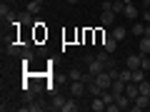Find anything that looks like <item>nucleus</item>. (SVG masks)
Returning <instances> with one entry per match:
<instances>
[{
    "instance_id": "obj_9",
    "label": "nucleus",
    "mask_w": 150,
    "mask_h": 112,
    "mask_svg": "<svg viewBox=\"0 0 150 112\" xmlns=\"http://www.w3.org/2000/svg\"><path fill=\"white\" fill-rule=\"evenodd\" d=\"M115 102H118V107H120V110H130V105H133V100H130V97L125 95V92L115 97Z\"/></svg>"
},
{
    "instance_id": "obj_5",
    "label": "nucleus",
    "mask_w": 150,
    "mask_h": 112,
    "mask_svg": "<svg viewBox=\"0 0 150 112\" xmlns=\"http://www.w3.org/2000/svg\"><path fill=\"white\" fill-rule=\"evenodd\" d=\"M83 92H85V82L83 80H73L70 82V95L73 97H83Z\"/></svg>"
},
{
    "instance_id": "obj_12",
    "label": "nucleus",
    "mask_w": 150,
    "mask_h": 112,
    "mask_svg": "<svg viewBox=\"0 0 150 112\" xmlns=\"http://www.w3.org/2000/svg\"><path fill=\"white\" fill-rule=\"evenodd\" d=\"M40 5H43V3H38V0H30V3L25 5V10L30 13V15H38V13H40Z\"/></svg>"
},
{
    "instance_id": "obj_1",
    "label": "nucleus",
    "mask_w": 150,
    "mask_h": 112,
    "mask_svg": "<svg viewBox=\"0 0 150 112\" xmlns=\"http://www.w3.org/2000/svg\"><path fill=\"white\" fill-rule=\"evenodd\" d=\"M85 65H88V72H93V75H98V72L105 70V62L98 60V57H85Z\"/></svg>"
},
{
    "instance_id": "obj_16",
    "label": "nucleus",
    "mask_w": 150,
    "mask_h": 112,
    "mask_svg": "<svg viewBox=\"0 0 150 112\" xmlns=\"http://www.w3.org/2000/svg\"><path fill=\"white\" fill-rule=\"evenodd\" d=\"M143 80H145V70L143 67L133 70V82H143Z\"/></svg>"
},
{
    "instance_id": "obj_32",
    "label": "nucleus",
    "mask_w": 150,
    "mask_h": 112,
    "mask_svg": "<svg viewBox=\"0 0 150 112\" xmlns=\"http://www.w3.org/2000/svg\"><path fill=\"white\" fill-rule=\"evenodd\" d=\"M38 3H43V0H38Z\"/></svg>"
},
{
    "instance_id": "obj_11",
    "label": "nucleus",
    "mask_w": 150,
    "mask_h": 112,
    "mask_svg": "<svg viewBox=\"0 0 150 112\" xmlns=\"http://www.w3.org/2000/svg\"><path fill=\"white\" fill-rule=\"evenodd\" d=\"M90 110L103 112V110H105V100H103V97H93V102H90Z\"/></svg>"
},
{
    "instance_id": "obj_27",
    "label": "nucleus",
    "mask_w": 150,
    "mask_h": 112,
    "mask_svg": "<svg viewBox=\"0 0 150 112\" xmlns=\"http://www.w3.org/2000/svg\"><path fill=\"white\" fill-rule=\"evenodd\" d=\"M105 110H108V112H118V110H120V107H118V102H110V105H108V107H105Z\"/></svg>"
},
{
    "instance_id": "obj_33",
    "label": "nucleus",
    "mask_w": 150,
    "mask_h": 112,
    "mask_svg": "<svg viewBox=\"0 0 150 112\" xmlns=\"http://www.w3.org/2000/svg\"><path fill=\"white\" fill-rule=\"evenodd\" d=\"M58 3H63V0H58Z\"/></svg>"
},
{
    "instance_id": "obj_22",
    "label": "nucleus",
    "mask_w": 150,
    "mask_h": 112,
    "mask_svg": "<svg viewBox=\"0 0 150 112\" xmlns=\"http://www.w3.org/2000/svg\"><path fill=\"white\" fill-rule=\"evenodd\" d=\"M133 32L143 37V35H145V22H135V25H133Z\"/></svg>"
},
{
    "instance_id": "obj_28",
    "label": "nucleus",
    "mask_w": 150,
    "mask_h": 112,
    "mask_svg": "<svg viewBox=\"0 0 150 112\" xmlns=\"http://www.w3.org/2000/svg\"><path fill=\"white\" fill-rule=\"evenodd\" d=\"M143 20H145V22H150V10H148V8H145V13H143Z\"/></svg>"
},
{
    "instance_id": "obj_25",
    "label": "nucleus",
    "mask_w": 150,
    "mask_h": 112,
    "mask_svg": "<svg viewBox=\"0 0 150 112\" xmlns=\"http://www.w3.org/2000/svg\"><path fill=\"white\" fill-rule=\"evenodd\" d=\"M20 20L25 22V25H33V15H30V13H28V10L23 13V18H20Z\"/></svg>"
},
{
    "instance_id": "obj_4",
    "label": "nucleus",
    "mask_w": 150,
    "mask_h": 112,
    "mask_svg": "<svg viewBox=\"0 0 150 112\" xmlns=\"http://www.w3.org/2000/svg\"><path fill=\"white\" fill-rule=\"evenodd\" d=\"M148 105H150V95H138V97L133 100V105H130V110L138 112V110H145Z\"/></svg>"
},
{
    "instance_id": "obj_13",
    "label": "nucleus",
    "mask_w": 150,
    "mask_h": 112,
    "mask_svg": "<svg viewBox=\"0 0 150 112\" xmlns=\"http://www.w3.org/2000/svg\"><path fill=\"white\" fill-rule=\"evenodd\" d=\"M138 48H140V55H150V37H145V35H143V40H140Z\"/></svg>"
},
{
    "instance_id": "obj_23",
    "label": "nucleus",
    "mask_w": 150,
    "mask_h": 112,
    "mask_svg": "<svg viewBox=\"0 0 150 112\" xmlns=\"http://www.w3.org/2000/svg\"><path fill=\"white\" fill-rule=\"evenodd\" d=\"M68 77H70V82H73V80H83V70H78V67H75V70H70V75H68Z\"/></svg>"
},
{
    "instance_id": "obj_31",
    "label": "nucleus",
    "mask_w": 150,
    "mask_h": 112,
    "mask_svg": "<svg viewBox=\"0 0 150 112\" xmlns=\"http://www.w3.org/2000/svg\"><path fill=\"white\" fill-rule=\"evenodd\" d=\"M123 3H133V0H123Z\"/></svg>"
},
{
    "instance_id": "obj_15",
    "label": "nucleus",
    "mask_w": 150,
    "mask_h": 112,
    "mask_svg": "<svg viewBox=\"0 0 150 112\" xmlns=\"http://www.w3.org/2000/svg\"><path fill=\"white\" fill-rule=\"evenodd\" d=\"M23 110H33V112H40V110H45V105H43V102H30V105H25V107H23Z\"/></svg>"
},
{
    "instance_id": "obj_26",
    "label": "nucleus",
    "mask_w": 150,
    "mask_h": 112,
    "mask_svg": "<svg viewBox=\"0 0 150 112\" xmlns=\"http://www.w3.org/2000/svg\"><path fill=\"white\" fill-rule=\"evenodd\" d=\"M0 15H3V18H10V10H8V5H5V3L0 5Z\"/></svg>"
},
{
    "instance_id": "obj_17",
    "label": "nucleus",
    "mask_w": 150,
    "mask_h": 112,
    "mask_svg": "<svg viewBox=\"0 0 150 112\" xmlns=\"http://www.w3.org/2000/svg\"><path fill=\"white\" fill-rule=\"evenodd\" d=\"M63 105H65V100H63L60 95H55V97H53V105H50V107H53V110H60V112H63Z\"/></svg>"
},
{
    "instance_id": "obj_8",
    "label": "nucleus",
    "mask_w": 150,
    "mask_h": 112,
    "mask_svg": "<svg viewBox=\"0 0 150 112\" xmlns=\"http://www.w3.org/2000/svg\"><path fill=\"white\" fill-rule=\"evenodd\" d=\"M125 95H128L130 100H135V97L140 95V87H138V82H128V85H125Z\"/></svg>"
},
{
    "instance_id": "obj_18",
    "label": "nucleus",
    "mask_w": 150,
    "mask_h": 112,
    "mask_svg": "<svg viewBox=\"0 0 150 112\" xmlns=\"http://www.w3.org/2000/svg\"><path fill=\"white\" fill-rule=\"evenodd\" d=\"M73 110H78V102H75V97H73V100H65V105H63V112H73Z\"/></svg>"
},
{
    "instance_id": "obj_19",
    "label": "nucleus",
    "mask_w": 150,
    "mask_h": 112,
    "mask_svg": "<svg viewBox=\"0 0 150 112\" xmlns=\"http://www.w3.org/2000/svg\"><path fill=\"white\" fill-rule=\"evenodd\" d=\"M110 10L112 13H123L125 10V3H123V0H115V3H110Z\"/></svg>"
},
{
    "instance_id": "obj_3",
    "label": "nucleus",
    "mask_w": 150,
    "mask_h": 112,
    "mask_svg": "<svg viewBox=\"0 0 150 112\" xmlns=\"http://www.w3.org/2000/svg\"><path fill=\"white\" fill-rule=\"evenodd\" d=\"M95 82L103 87V90H110V85H112V77L108 75V70H103V72H98V75H95Z\"/></svg>"
},
{
    "instance_id": "obj_29",
    "label": "nucleus",
    "mask_w": 150,
    "mask_h": 112,
    "mask_svg": "<svg viewBox=\"0 0 150 112\" xmlns=\"http://www.w3.org/2000/svg\"><path fill=\"white\" fill-rule=\"evenodd\" d=\"M65 3H70V5H75V3H78V0H65Z\"/></svg>"
},
{
    "instance_id": "obj_10",
    "label": "nucleus",
    "mask_w": 150,
    "mask_h": 112,
    "mask_svg": "<svg viewBox=\"0 0 150 112\" xmlns=\"http://www.w3.org/2000/svg\"><path fill=\"white\" fill-rule=\"evenodd\" d=\"M125 67H130V70H138V67H140V55H130V57L125 60Z\"/></svg>"
},
{
    "instance_id": "obj_24",
    "label": "nucleus",
    "mask_w": 150,
    "mask_h": 112,
    "mask_svg": "<svg viewBox=\"0 0 150 112\" xmlns=\"http://www.w3.org/2000/svg\"><path fill=\"white\" fill-rule=\"evenodd\" d=\"M138 87H140V95H150V82H138Z\"/></svg>"
},
{
    "instance_id": "obj_34",
    "label": "nucleus",
    "mask_w": 150,
    "mask_h": 112,
    "mask_svg": "<svg viewBox=\"0 0 150 112\" xmlns=\"http://www.w3.org/2000/svg\"><path fill=\"white\" fill-rule=\"evenodd\" d=\"M10 3H13V0H10Z\"/></svg>"
},
{
    "instance_id": "obj_6",
    "label": "nucleus",
    "mask_w": 150,
    "mask_h": 112,
    "mask_svg": "<svg viewBox=\"0 0 150 112\" xmlns=\"http://www.w3.org/2000/svg\"><path fill=\"white\" fill-rule=\"evenodd\" d=\"M115 48H118V40H115V37H112V35H105V37H103V50H108V52H115Z\"/></svg>"
},
{
    "instance_id": "obj_30",
    "label": "nucleus",
    "mask_w": 150,
    "mask_h": 112,
    "mask_svg": "<svg viewBox=\"0 0 150 112\" xmlns=\"http://www.w3.org/2000/svg\"><path fill=\"white\" fill-rule=\"evenodd\" d=\"M145 8H148V10H150V0H145Z\"/></svg>"
},
{
    "instance_id": "obj_2",
    "label": "nucleus",
    "mask_w": 150,
    "mask_h": 112,
    "mask_svg": "<svg viewBox=\"0 0 150 112\" xmlns=\"http://www.w3.org/2000/svg\"><path fill=\"white\" fill-rule=\"evenodd\" d=\"M115 15H118V13L110 10V3H103V15H100L103 25H112V22H115Z\"/></svg>"
},
{
    "instance_id": "obj_20",
    "label": "nucleus",
    "mask_w": 150,
    "mask_h": 112,
    "mask_svg": "<svg viewBox=\"0 0 150 112\" xmlns=\"http://www.w3.org/2000/svg\"><path fill=\"white\" fill-rule=\"evenodd\" d=\"M5 52H8V55H18V52H20V45H18V43L5 45Z\"/></svg>"
},
{
    "instance_id": "obj_14",
    "label": "nucleus",
    "mask_w": 150,
    "mask_h": 112,
    "mask_svg": "<svg viewBox=\"0 0 150 112\" xmlns=\"http://www.w3.org/2000/svg\"><path fill=\"white\" fill-rule=\"evenodd\" d=\"M110 35L120 43V40H125V35H128V32H125V27H120V25H118V27H112V32H110Z\"/></svg>"
},
{
    "instance_id": "obj_21",
    "label": "nucleus",
    "mask_w": 150,
    "mask_h": 112,
    "mask_svg": "<svg viewBox=\"0 0 150 112\" xmlns=\"http://www.w3.org/2000/svg\"><path fill=\"white\" fill-rule=\"evenodd\" d=\"M140 67H143L145 72L150 70V55H140Z\"/></svg>"
},
{
    "instance_id": "obj_7",
    "label": "nucleus",
    "mask_w": 150,
    "mask_h": 112,
    "mask_svg": "<svg viewBox=\"0 0 150 112\" xmlns=\"http://www.w3.org/2000/svg\"><path fill=\"white\" fill-rule=\"evenodd\" d=\"M123 13H125L128 20H138V15H140V10L133 5V3H125V10H123Z\"/></svg>"
}]
</instances>
